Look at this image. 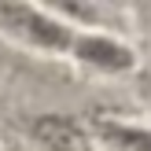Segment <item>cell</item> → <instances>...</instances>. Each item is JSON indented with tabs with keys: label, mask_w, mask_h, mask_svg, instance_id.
<instances>
[{
	"label": "cell",
	"mask_w": 151,
	"mask_h": 151,
	"mask_svg": "<svg viewBox=\"0 0 151 151\" xmlns=\"http://www.w3.org/2000/svg\"><path fill=\"white\" fill-rule=\"evenodd\" d=\"M0 29L29 48L52 52V55H70L74 37H78V29L66 19L29 4H0Z\"/></svg>",
	"instance_id": "obj_1"
},
{
	"label": "cell",
	"mask_w": 151,
	"mask_h": 151,
	"mask_svg": "<svg viewBox=\"0 0 151 151\" xmlns=\"http://www.w3.org/2000/svg\"><path fill=\"white\" fill-rule=\"evenodd\" d=\"M29 137L44 151H96L92 133L70 114H41L29 122Z\"/></svg>",
	"instance_id": "obj_2"
},
{
	"label": "cell",
	"mask_w": 151,
	"mask_h": 151,
	"mask_svg": "<svg viewBox=\"0 0 151 151\" xmlns=\"http://www.w3.org/2000/svg\"><path fill=\"white\" fill-rule=\"evenodd\" d=\"M70 55L81 59V63H88V66H96V70H111V74H122V70H133L137 66V55L122 41H114L107 33H85V29H78Z\"/></svg>",
	"instance_id": "obj_3"
},
{
	"label": "cell",
	"mask_w": 151,
	"mask_h": 151,
	"mask_svg": "<svg viewBox=\"0 0 151 151\" xmlns=\"http://www.w3.org/2000/svg\"><path fill=\"white\" fill-rule=\"evenodd\" d=\"M92 133L107 151H151V129L122 122V118H100Z\"/></svg>",
	"instance_id": "obj_4"
},
{
	"label": "cell",
	"mask_w": 151,
	"mask_h": 151,
	"mask_svg": "<svg viewBox=\"0 0 151 151\" xmlns=\"http://www.w3.org/2000/svg\"><path fill=\"white\" fill-rule=\"evenodd\" d=\"M137 88H140V100H144V103H147V111H151V66L137 70Z\"/></svg>",
	"instance_id": "obj_5"
}]
</instances>
